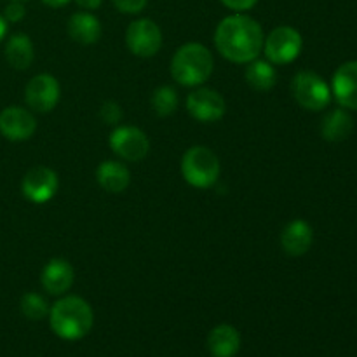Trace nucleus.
<instances>
[{
	"label": "nucleus",
	"instance_id": "31",
	"mask_svg": "<svg viewBox=\"0 0 357 357\" xmlns=\"http://www.w3.org/2000/svg\"><path fill=\"white\" fill-rule=\"evenodd\" d=\"M10 2H26V0H10Z\"/></svg>",
	"mask_w": 357,
	"mask_h": 357
},
{
	"label": "nucleus",
	"instance_id": "9",
	"mask_svg": "<svg viewBox=\"0 0 357 357\" xmlns=\"http://www.w3.org/2000/svg\"><path fill=\"white\" fill-rule=\"evenodd\" d=\"M61 96V87L58 79L49 73H38L33 79L28 80L24 87V101L28 107L38 114H47L54 110Z\"/></svg>",
	"mask_w": 357,
	"mask_h": 357
},
{
	"label": "nucleus",
	"instance_id": "1",
	"mask_svg": "<svg viewBox=\"0 0 357 357\" xmlns=\"http://www.w3.org/2000/svg\"><path fill=\"white\" fill-rule=\"evenodd\" d=\"M264 28L251 16L236 13L223 17L215 30V45L220 54L232 63H250L264 51Z\"/></svg>",
	"mask_w": 357,
	"mask_h": 357
},
{
	"label": "nucleus",
	"instance_id": "24",
	"mask_svg": "<svg viewBox=\"0 0 357 357\" xmlns=\"http://www.w3.org/2000/svg\"><path fill=\"white\" fill-rule=\"evenodd\" d=\"M122 108L117 101H105L100 108V117L105 124H119L122 121Z\"/></svg>",
	"mask_w": 357,
	"mask_h": 357
},
{
	"label": "nucleus",
	"instance_id": "29",
	"mask_svg": "<svg viewBox=\"0 0 357 357\" xmlns=\"http://www.w3.org/2000/svg\"><path fill=\"white\" fill-rule=\"evenodd\" d=\"M42 2H44L47 7H54V9H58V7L66 6L70 0H42Z\"/></svg>",
	"mask_w": 357,
	"mask_h": 357
},
{
	"label": "nucleus",
	"instance_id": "22",
	"mask_svg": "<svg viewBox=\"0 0 357 357\" xmlns=\"http://www.w3.org/2000/svg\"><path fill=\"white\" fill-rule=\"evenodd\" d=\"M150 103H152L153 112H155L159 117H167V115L174 114V110L178 108L176 89L171 86L157 87V89L153 91Z\"/></svg>",
	"mask_w": 357,
	"mask_h": 357
},
{
	"label": "nucleus",
	"instance_id": "17",
	"mask_svg": "<svg viewBox=\"0 0 357 357\" xmlns=\"http://www.w3.org/2000/svg\"><path fill=\"white\" fill-rule=\"evenodd\" d=\"M96 181L103 190L110 194H122L131 183V173L117 160H103L96 167Z\"/></svg>",
	"mask_w": 357,
	"mask_h": 357
},
{
	"label": "nucleus",
	"instance_id": "27",
	"mask_svg": "<svg viewBox=\"0 0 357 357\" xmlns=\"http://www.w3.org/2000/svg\"><path fill=\"white\" fill-rule=\"evenodd\" d=\"M225 7L236 10V13H244V10L253 9L258 3V0H220Z\"/></svg>",
	"mask_w": 357,
	"mask_h": 357
},
{
	"label": "nucleus",
	"instance_id": "30",
	"mask_svg": "<svg viewBox=\"0 0 357 357\" xmlns=\"http://www.w3.org/2000/svg\"><path fill=\"white\" fill-rule=\"evenodd\" d=\"M6 35H7V21H6V17L0 14V42L3 40V37H6Z\"/></svg>",
	"mask_w": 357,
	"mask_h": 357
},
{
	"label": "nucleus",
	"instance_id": "20",
	"mask_svg": "<svg viewBox=\"0 0 357 357\" xmlns=\"http://www.w3.org/2000/svg\"><path fill=\"white\" fill-rule=\"evenodd\" d=\"M352 129H354V122L351 115L342 108H335L323 119L321 135L328 142H344L351 136Z\"/></svg>",
	"mask_w": 357,
	"mask_h": 357
},
{
	"label": "nucleus",
	"instance_id": "21",
	"mask_svg": "<svg viewBox=\"0 0 357 357\" xmlns=\"http://www.w3.org/2000/svg\"><path fill=\"white\" fill-rule=\"evenodd\" d=\"M267 59H253L248 63L244 79L255 91H271L278 82V72Z\"/></svg>",
	"mask_w": 357,
	"mask_h": 357
},
{
	"label": "nucleus",
	"instance_id": "7",
	"mask_svg": "<svg viewBox=\"0 0 357 357\" xmlns=\"http://www.w3.org/2000/svg\"><path fill=\"white\" fill-rule=\"evenodd\" d=\"M112 152L129 162L143 160L150 152V139L136 126H119L108 138Z\"/></svg>",
	"mask_w": 357,
	"mask_h": 357
},
{
	"label": "nucleus",
	"instance_id": "2",
	"mask_svg": "<svg viewBox=\"0 0 357 357\" xmlns=\"http://www.w3.org/2000/svg\"><path fill=\"white\" fill-rule=\"evenodd\" d=\"M94 324V312L89 303L75 295L58 300L49 310V326L61 340L75 342L89 335Z\"/></svg>",
	"mask_w": 357,
	"mask_h": 357
},
{
	"label": "nucleus",
	"instance_id": "23",
	"mask_svg": "<svg viewBox=\"0 0 357 357\" xmlns=\"http://www.w3.org/2000/svg\"><path fill=\"white\" fill-rule=\"evenodd\" d=\"M20 309L26 319L40 321L49 316L51 307H49L47 300L42 295H38V293H26V295H23V298H21Z\"/></svg>",
	"mask_w": 357,
	"mask_h": 357
},
{
	"label": "nucleus",
	"instance_id": "3",
	"mask_svg": "<svg viewBox=\"0 0 357 357\" xmlns=\"http://www.w3.org/2000/svg\"><path fill=\"white\" fill-rule=\"evenodd\" d=\"M215 59L211 51L199 42L183 44L171 59V75L180 86H202L211 77Z\"/></svg>",
	"mask_w": 357,
	"mask_h": 357
},
{
	"label": "nucleus",
	"instance_id": "25",
	"mask_svg": "<svg viewBox=\"0 0 357 357\" xmlns=\"http://www.w3.org/2000/svg\"><path fill=\"white\" fill-rule=\"evenodd\" d=\"M114 6L124 14H138L146 7L149 0H112Z\"/></svg>",
	"mask_w": 357,
	"mask_h": 357
},
{
	"label": "nucleus",
	"instance_id": "10",
	"mask_svg": "<svg viewBox=\"0 0 357 357\" xmlns=\"http://www.w3.org/2000/svg\"><path fill=\"white\" fill-rule=\"evenodd\" d=\"M58 174L45 166L31 167L21 181V192L33 204H45L51 201L58 192Z\"/></svg>",
	"mask_w": 357,
	"mask_h": 357
},
{
	"label": "nucleus",
	"instance_id": "11",
	"mask_svg": "<svg viewBox=\"0 0 357 357\" xmlns=\"http://www.w3.org/2000/svg\"><path fill=\"white\" fill-rule=\"evenodd\" d=\"M222 94L209 87H199L187 96V112L199 122H216L225 115Z\"/></svg>",
	"mask_w": 357,
	"mask_h": 357
},
{
	"label": "nucleus",
	"instance_id": "13",
	"mask_svg": "<svg viewBox=\"0 0 357 357\" xmlns=\"http://www.w3.org/2000/svg\"><path fill=\"white\" fill-rule=\"evenodd\" d=\"M73 278H75V272L70 261H66L65 258H52L42 268L40 282L49 295L61 296L72 288Z\"/></svg>",
	"mask_w": 357,
	"mask_h": 357
},
{
	"label": "nucleus",
	"instance_id": "12",
	"mask_svg": "<svg viewBox=\"0 0 357 357\" xmlns=\"http://www.w3.org/2000/svg\"><path fill=\"white\" fill-rule=\"evenodd\" d=\"M37 131L33 114L23 107H7L0 112V135L9 142L30 139Z\"/></svg>",
	"mask_w": 357,
	"mask_h": 357
},
{
	"label": "nucleus",
	"instance_id": "18",
	"mask_svg": "<svg viewBox=\"0 0 357 357\" xmlns=\"http://www.w3.org/2000/svg\"><path fill=\"white\" fill-rule=\"evenodd\" d=\"M208 349L213 357H234L241 349V335L230 324H218L208 335Z\"/></svg>",
	"mask_w": 357,
	"mask_h": 357
},
{
	"label": "nucleus",
	"instance_id": "16",
	"mask_svg": "<svg viewBox=\"0 0 357 357\" xmlns=\"http://www.w3.org/2000/svg\"><path fill=\"white\" fill-rule=\"evenodd\" d=\"M70 38L77 44L91 45L96 44L101 38V23L94 14L91 13H75L70 16L66 24Z\"/></svg>",
	"mask_w": 357,
	"mask_h": 357
},
{
	"label": "nucleus",
	"instance_id": "19",
	"mask_svg": "<svg viewBox=\"0 0 357 357\" xmlns=\"http://www.w3.org/2000/svg\"><path fill=\"white\" fill-rule=\"evenodd\" d=\"M35 58L33 42L26 33H14L6 42V59L13 68H30Z\"/></svg>",
	"mask_w": 357,
	"mask_h": 357
},
{
	"label": "nucleus",
	"instance_id": "4",
	"mask_svg": "<svg viewBox=\"0 0 357 357\" xmlns=\"http://www.w3.org/2000/svg\"><path fill=\"white\" fill-rule=\"evenodd\" d=\"M220 159L208 146H192L181 159V174L195 188H209L220 178Z\"/></svg>",
	"mask_w": 357,
	"mask_h": 357
},
{
	"label": "nucleus",
	"instance_id": "26",
	"mask_svg": "<svg viewBox=\"0 0 357 357\" xmlns=\"http://www.w3.org/2000/svg\"><path fill=\"white\" fill-rule=\"evenodd\" d=\"M2 16L6 17L7 23H20V21L26 16V9H24L23 2H10L9 6L6 7Z\"/></svg>",
	"mask_w": 357,
	"mask_h": 357
},
{
	"label": "nucleus",
	"instance_id": "8",
	"mask_svg": "<svg viewBox=\"0 0 357 357\" xmlns=\"http://www.w3.org/2000/svg\"><path fill=\"white\" fill-rule=\"evenodd\" d=\"M126 44L135 56L152 58L162 47V31L153 20L142 17V20L132 21L128 26Z\"/></svg>",
	"mask_w": 357,
	"mask_h": 357
},
{
	"label": "nucleus",
	"instance_id": "28",
	"mask_svg": "<svg viewBox=\"0 0 357 357\" xmlns=\"http://www.w3.org/2000/svg\"><path fill=\"white\" fill-rule=\"evenodd\" d=\"M75 3L86 10H96V9H100L101 3H103V0H75Z\"/></svg>",
	"mask_w": 357,
	"mask_h": 357
},
{
	"label": "nucleus",
	"instance_id": "15",
	"mask_svg": "<svg viewBox=\"0 0 357 357\" xmlns=\"http://www.w3.org/2000/svg\"><path fill=\"white\" fill-rule=\"evenodd\" d=\"M314 243V230L305 220H293L282 229L281 246L289 257H302Z\"/></svg>",
	"mask_w": 357,
	"mask_h": 357
},
{
	"label": "nucleus",
	"instance_id": "6",
	"mask_svg": "<svg viewBox=\"0 0 357 357\" xmlns=\"http://www.w3.org/2000/svg\"><path fill=\"white\" fill-rule=\"evenodd\" d=\"M302 47L303 38L300 31L293 26H286V24L274 28L264 40L265 58L272 65L293 63L302 52Z\"/></svg>",
	"mask_w": 357,
	"mask_h": 357
},
{
	"label": "nucleus",
	"instance_id": "5",
	"mask_svg": "<svg viewBox=\"0 0 357 357\" xmlns=\"http://www.w3.org/2000/svg\"><path fill=\"white\" fill-rule=\"evenodd\" d=\"M291 93L296 103L310 112H319L326 108L331 101V89L326 80L316 72L303 70L293 77Z\"/></svg>",
	"mask_w": 357,
	"mask_h": 357
},
{
	"label": "nucleus",
	"instance_id": "14",
	"mask_svg": "<svg viewBox=\"0 0 357 357\" xmlns=\"http://www.w3.org/2000/svg\"><path fill=\"white\" fill-rule=\"evenodd\" d=\"M331 91L344 108L357 110V61H347L335 72Z\"/></svg>",
	"mask_w": 357,
	"mask_h": 357
}]
</instances>
